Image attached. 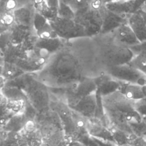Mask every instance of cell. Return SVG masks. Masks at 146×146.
<instances>
[{"label": "cell", "instance_id": "44dd1931", "mask_svg": "<svg viewBox=\"0 0 146 146\" xmlns=\"http://www.w3.org/2000/svg\"><path fill=\"white\" fill-rule=\"evenodd\" d=\"M129 64L146 75V54L135 55Z\"/></svg>", "mask_w": 146, "mask_h": 146}, {"label": "cell", "instance_id": "30bf717a", "mask_svg": "<svg viewBox=\"0 0 146 146\" xmlns=\"http://www.w3.org/2000/svg\"><path fill=\"white\" fill-rule=\"evenodd\" d=\"M96 93L81 98H72L68 101L70 106L85 116L93 115L96 107Z\"/></svg>", "mask_w": 146, "mask_h": 146}, {"label": "cell", "instance_id": "7a4b0ae2", "mask_svg": "<svg viewBox=\"0 0 146 146\" xmlns=\"http://www.w3.org/2000/svg\"><path fill=\"white\" fill-rule=\"evenodd\" d=\"M134 56L129 47L117 43L111 36L100 52V60L107 67L129 63Z\"/></svg>", "mask_w": 146, "mask_h": 146}, {"label": "cell", "instance_id": "484cf974", "mask_svg": "<svg viewBox=\"0 0 146 146\" xmlns=\"http://www.w3.org/2000/svg\"><path fill=\"white\" fill-rule=\"evenodd\" d=\"M47 3L51 7L58 9L59 0H45Z\"/></svg>", "mask_w": 146, "mask_h": 146}, {"label": "cell", "instance_id": "4dcf8cb0", "mask_svg": "<svg viewBox=\"0 0 146 146\" xmlns=\"http://www.w3.org/2000/svg\"><path fill=\"white\" fill-rule=\"evenodd\" d=\"M140 13V14H141V15H142V17H143V18H144V21H145V22H146V13H144L143 11H142L141 10H138Z\"/></svg>", "mask_w": 146, "mask_h": 146}, {"label": "cell", "instance_id": "8992f818", "mask_svg": "<svg viewBox=\"0 0 146 146\" xmlns=\"http://www.w3.org/2000/svg\"><path fill=\"white\" fill-rule=\"evenodd\" d=\"M102 15V26L100 34H110L119 27L128 22V18L119 15L107 10L104 5L100 8Z\"/></svg>", "mask_w": 146, "mask_h": 146}, {"label": "cell", "instance_id": "603a6c76", "mask_svg": "<svg viewBox=\"0 0 146 146\" xmlns=\"http://www.w3.org/2000/svg\"><path fill=\"white\" fill-rule=\"evenodd\" d=\"M48 22V20L44 16L35 11L33 22V28L35 33L40 30Z\"/></svg>", "mask_w": 146, "mask_h": 146}, {"label": "cell", "instance_id": "6da1fadb", "mask_svg": "<svg viewBox=\"0 0 146 146\" xmlns=\"http://www.w3.org/2000/svg\"><path fill=\"white\" fill-rule=\"evenodd\" d=\"M83 71L79 58L70 51L62 49L50 57L36 76L49 88H68L85 76Z\"/></svg>", "mask_w": 146, "mask_h": 146}, {"label": "cell", "instance_id": "d6986e66", "mask_svg": "<svg viewBox=\"0 0 146 146\" xmlns=\"http://www.w3.org/2000/svg\"><path fill=\"white\" fill-rule=\"evenodd\" d=\"M58 15L59 17L63 18L74 19L75 12L70 5L59 0L58 7Z\"/></svg>", "mask_w": 146, "mask_h": 146}, {"label": "cell", "instance_id": "ffe728a7", "mask_svg": "<svg viewBox=\"0 0 146 146\" xmlns=\"http://www.w3.org/2000/svg\"><path fill=\"white\" fill-rule=\"evenodd\" d=\"M14 24L13 12H6L1 14V33L9 30Z\"/></svg>", "mask_w": 146, "mask_h": 146}, {"label": "cell", "instance_id": "7402d4cb", "mask_svg": "<svg viewBox=\"0 0 146 146\" xmlns=\"http://www.w3.org/2000/svg\"><path fill=\"white\" fill-rule=\"evenodd\" d=\"M35 34L38 38L40 39H48L58 37L49 22L40 30L35 33Z\"/></svg>", "mask_w": 146, "mask_h": 146}, {"label": "cell", "instance_id": "8fae6325", "mask_svg": "<svg viewBox=\"0 0 146 146\" xmlns=\"http://www.w3.org/2000/svg\"><path fill=\"white\" fill-rule=\"evenodd\" d=\"M35 12V9L31 3L16 9L13 11L15 23L18 25L33 28Z\"/></svg>", "mask_w": 146, "mask_h": 146}, {"label": "cell", "instance_id": "9a60e30c", "mask_svg": "<svg viewBox=\"0 0 146 146\" xmlns=\"http://www.w3.org/2000/svg\"><path fill=\"white\" fill-rule=\"evenodd\" d=\"M134 1L119 0L113 2L106 3L104 4V6L107 10L115 14L128 18L131 14L135 12Z\"/></svg>", "mask_w": 146, "mask_h": 146}, {"label": "cell", "instance_id": "5b68a950", "mask_svg": "<svg viewBox=\"0 0 146 146\" xmlns=\"http://www.w3.org/2000/svg\"><path fill=\"white\" fill-rule=\"evenodd\" d=\"M107 71V74L118 81L141 86L146 84V75L129 63L108 67Z\"/></svg>", "mask_w": 146, "mask_h": 146}, {"label": "cell", "instance_id": "f546056e", "mask_svg": "<svg viewBox=\"0 0 146 146\" xmlns=\"http://www.w3.org/2000/svg\"><path fill=\"white\" fill-rule=\"evenodd\" d=\"M139 10H140L142 11H143L144 13H146V1L141 6V7H140Z\"/></svg>", "mask_w": 146, "mask_h": 146}, {"label": "cell", "instance_id": "836d02e7", "mask_svg": "<svg viewBox=\"0 0 146 146\" xmlns=\"http://www.w3.org/2000/svg\"><path fill=\"white\" fill-rule=\"evenodd\" d=\"M35 1V0H29L30 2V3H33Z\"/></svg>", "mask_w": 146, "mask_h": 146}, {"label": "cell", "instance_id": "d590c367", "mask_svg": "<svg viewBox=\"0 0 146 146\" xmlns=\"http://www.w3.org/2000/svg\"><path fill=\"white\" fill-rule=\"evenodd\" d=\"M145 85H146V84H145Z\"/></svg>", "mask_w": 146, "mask_h": 146}, {"label": "cell", "instance_id": "d4e9b609", "mask_svg": "<svg viewBox=\"0 0 146 146\" xmlns=\"http://www.w3.org/2000/svg\"><path fill=\"white\" fill-rule=\"evenodd\" d=\"M129 48L133 52L135 56L139 54H146V40L132 46Z\"/></svg>", "mask_w": 146, "mask_h": 146}, {"label": "cell", "instance_id": "e575fe53", "mask_svg": "<svg viewBox=\"0 0 146 146\" xmlns=\"http://www.w3.org/2000/svg\"><path fill=\"white\" fill-rule=\"evenodd\" d=\"M128 1H134V0H128Z\"/></svg>", "mask_w": 146, "mask_h": 146}, {"label": "cell", "instance_id": "ac0fdd59", "mask_svg": "<svg viewBox=\"0 0 146 146\" xmlns=\"http://www.w3.org/2000/svg\"><path fill=\"white\" fill-rule=\"evenodd\" d=\"M32 4L35 10L44 16L48 21H51L58 16V9L50 6L45 0H35Z\"/></svg>", "mask_w": 146, "mask_h": 146}, {"label": "cell", "instance_id": "4316f807", "mask_svg": "<svg viewBox=\"0 0 146 146\" xmlns=\"http://www.w3.org/2000/svg\"><path fill=\"white\" fill-rule=\"evenodd\" d=\"M106 0H92V5L96 7H100L105 4Z\"/></svg>", "mask_w": 146, "mask_h": 146}, {"label": "cell", "instance_id": "e0dca14e", "mask_svg": "<svg viewBox=\"0 0 146 146\" xmlns=\"http://www.w3.org/2000/svg\"><path fill=\"white\" fill-rule=\"evenodd\" d=\"M1 76L6 81L15 79L25 74L15 64L1 60Z\"/></svg>", "mask_w": 146, "mask_h": 146}, {"label": "cell", "instance_id": "3957f363", "mask_svg": "<svg viewBox=\"0 0 146 146\" xmlns=\"http://www.w3.org/2000/svg\"><path fill=\"white\" fill-rule=\"evenodd\" d=\"M101 7L91 5L75 12V21L84 29L87 37L100 34L102 26Z\"/></svg>", "mask_w": 146, "mask_h": 146}, {"label": "cell", "instance_id": "2e32d148", "mask_svg": "<svg viewBox=\"0 0 146 146\" xmlns=\"http://www.w3.org/2000/svg\"><path fill=\"white\" fill-rule=\"evenodd\" d=\"M62 46V39L59 37L48 39L38 38L35 42V47L46 51L52 55L61 50Z\"/></svg>", "mask_w": 146, "mask_h": 146}, {"label": "cell", "instance_id": "1f68e13d", "mask_svg": "<svg viewBox=\"0 0 146 146\" xmlns=\"http://www.w3.org/2000/svg\"><path fill=\"white\" fill-rule=\"evenodd\" d=\"M119 1V0H106L105 3H110V2H115V1Z\"/></svg>", "mask_w": 146, "mask_h": 146}, {"label": "cell", "instance_id": "cb8c5ba5", "mask_svg": "<svg viewBox=\"0 0 146 146\" xmlns=\"http://www.w3.org/2000/svg\"><path fill=\"white\" fill-rule=\"evenodd\" d=\"M92 2V0H74L71 7L76 12L91 5Z\"/></svg>", "mask_w": 146, "mask_h": 146}, {"label": "cell", "instance_id": "f1b7e54d", "mask_svg": "<svg viewBox=\"0 0 146 146\" xmlns=\"http://www.w3.org/2000/svg\"><path fill=\"white\" fill-rule=\"evenodd\" d=\"M7 0H0V3H3V2H5V1H6ZM18 2V3L20 4V5L21 6H23V5H27L28 3H30V1L29 0H16Z\"/></svg>", "mask_w": 146, "mask_h": 146}, {"label": "cell", "instance_id": "ba28073f", "mask_svg": "<svg viewBox=\"0 0 146 146\" xmlns=\"http://www.w3.org/2000/svg\"><path fill=\"white\" fill-rule=\"evenodd\" d=\"M94 79L97 86L96 94L102 97L119 91L121 87V82L115 79L107 73L94 77Z\"/></svg>", "mask_w": 146, "mask_h": 146}, {"label": "cell", "instance_id": "5bb4252c", "mask_svg": "<svg viewBox=\"0 0 146 146\" xmlns=\"http://www.w3.org/2000/svg\"><path fill=\"white\" fill-rule=\"evenodd\" d=\"M128 24L140 42L146 40V22L139 11L131 14L128 18Z\"/></svg>", "mask_w": 146, "mask_h": 146}, {"label": "cell", "instance_id": "277c9868", "mask_svg": "<svg viewBox=\"0 0 146 146\" xmlns=\"http://www.w3.org/2000/svg\"><path fill=\"white\" fill-rule=\"evenodd\" d=\"M48 22L58 37L61 39L70 40L87 37L83 27L75 19H66L58 16L54 20Z\"/></svg>", "mask_w": 146, "mask_h": 146}, {"label": "cell", "instance_id": "52a82bcc", "mask_svg": "<svg viewBox=\"0 0 146 146\" xmlns=\"http://www.w3.org/2000/svg\"><path fill=\"white\" fill-rule=\"evenodd\" d=\"M97 86L94 78L84 76L73 87L68 88L67 97L81 98L96 93Z\"/></svg>", "mask_w": 146, "mask_h": 146}, {"label": "cell", "instance_id": "7c38bea8", "mask_svg": "<svg viewBox=\"0 0 146 146\" xmlns=\"http://www.w3.org/2000/svg\"><path fill=\"white\" fill-rule=\"evenodd\" d=\"M34 34L35 33L33 28L18 25L15 23L9 30L10 44L14 46L20 45Z\"/></svg>", "mask_w": 146, "mask_h": 146}, {"label": "cell", "instance_id": "4fadbf2b", "mask_svg": "<svg viewBox=\"0 0 146 146\" xmlns=\"http://www.w3.org/2000/svg\"><path fill=\"white\" fill-rule=\"evenodd\" d=\"M119 91L128 99L138 101L146 99V85L127 83L121 82Z\"/></svg>", "mask_w": 146, "mask_h": 146}, {"label": "cell", "instance_id": "d6a6232c", "mask_svg": "<svg viewBox=\"0 0 146 146\" xmlns=\"http://www.w3.org/2000/svg\"><path fill=\"white\" fill-rule=\"evenodd\" d=\"M143 123L145 125H146V115L145 116H144L143 117Z\"/></svg>", "mask_w": 146, "mask_h": 146}, {"label": "cell", "instance_id": "83f0119b", "mask_svg": "<svg viewBox=\"0 0 146 146\" xmlns=\"http://www.w3.org/2000/svg\"><path fill=\"white\" fill-rule=\"evenodd\" d=\"M135 12L138 11L141 6L146 1V0H135Z\"/></svg>", "mask_w": 146, "mask_h": 146}, {"label": "cell", "instance_id": "9c48e42d", "mask_svg": "<svg viewBox=\"0 0 146 146\" xmlns=\"http://www.w3.org/2000/svg\"><path fill=\"white\" fill-rule=\"evenodd\" d=\"M110 34L117 43L129 48L140 43L128 22L119 27Z\"/></svg>", "mask_w": 146, "mask_h": 146}]
</instances>
